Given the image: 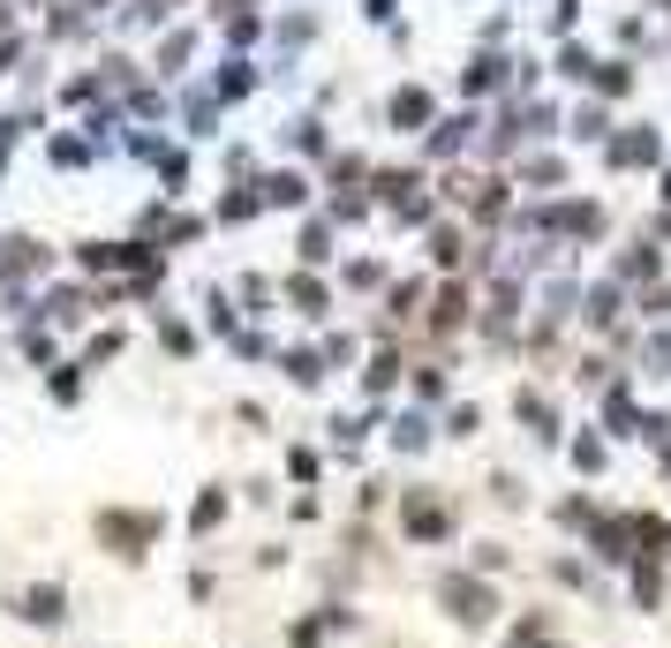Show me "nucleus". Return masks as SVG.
Returning <instances> with one entry per match:
<instances>
[{
	"mask_svg": "<svg viewBox=\"0 0 671 648\" xmlns=\"http://www.w3.org/2000/svg\"><path fill=\"white\" fill-rule=\"evenodd\" d=\"M91 528H99V543H106V558H121V566H144L167 520H159V513H137V505H106V513H99Z\"/></svg>",
	"mask_w": 671,
	"mask_h": 648,
	"instance_id": "obj_2",
	"label": "nucleus"
},
{
	"mask_svg": "<svg viewBox=\"0 0 671 648\" xmlns=\"http://www.w3.org/2000/svg\"><path fill=\"white\" fill-rule=\"evenodd\" d=\"M535 641H551V611H520L505 626V648H535Z\"/></svg>",
	"mask_w": 671,
	"mask_h": 648,
	"instance_id": "obj_9",
	"label": "nucleus"
},
{
	"mask_svg": "<svg viewBox=\"0 0 671 648\" xmlns=\"http://www.w3.org/2000/svg\"><path fill=\"white\" fill-rule=\"evenodd\" d=\"M392 445H400V453H423V445H430V423H423V415H400Z\"/></svg>",
	"mask_w": 671,
	"mask_h": 648,
	"instance_id": "obj_14",
	"label": "nucleus"
},
{
	"mask_svg": "<svg viewBox=\"0 0 671 648\" xmlns=\"http://www.w3.org/2000/svg\"><path fill=\"white\" fill-rule=\"evenodd\" d=\"M596 513H604L596 497H566V505H558V528H581V535H589V528H596Z\"/></svg>",
	"mask_w": 671,
	"mask_h": 648,
	"instance_id": "obj_13",
	"label": "nucleus"
},
{
	"mask_svg": "<svg viewBox=\"0 0 671 648\" xmlns=\"http://www.w3.org/2000/svg\"><path fill=\"white\" fill-rule=\"evenodd\" d=\"M347 626H354V611H347V604H318L310 619H295V626H287V648H325L333 634H347Z\"/></svg>",
	"mask_w": 671,
	"mask_h": 648,
	"instance_id": "obj_6",
	"label": "nucleus"
},
{
	"mask_svg": "<svg viewBox=\"0 0 671 648\" xmlns=\"http://www.w3.org/2000/svg\"><path fill=\"white\" fill-rule=\"evenodd\" d=\"M505 566H513V550H505V543H476V550H468V573H483V581H499Z\"/></svg>",
	"mask_w": 671,
	"mask_h": 648,
	"instance_id": "obj_10",
	"label": "nucleus"
},
{
	"mask_svg": "<svg viewBox=\"0 0 671 648\" xmlns=\"http://www.w3.org/2000/svg\"><path fill=\"white\" fill-rule=\"evenodd\" d=\"M551 581H558V588H581V596H596V573H589L581 558H551Z\"/></svg>",
	"mask_w": 671,
	"mask_h": 648,
	"instance_id": "obj_12",
	"label": "nucleus"
},
{
	"mask_svg": "<svg viewBox=\"0 0 671 648\" xmlns=\"http://www.w3.org/2000/svg\"><path fill=\"white\" fill-rule=\"evenodd\" d=\"M589 558H604V566H634V558H642V513H596V528H589Z\"/></svg>",
	"mask_w": 671,
	"mask_h": 648,
	"instance_id": "obj_3",
	"label": "nucleus"
},
{
	"mask_svg": "<svg viewBox=\"0 0 671 648\" xmlns=\"http://www.w3.org/2000/svg\"><path fill=\"white\" fill-rule=\"evenodd\" d=\"M430 604H438L453 626H468V634L499 626V588H491L483 573H468V566H446V573L430 581Z\"/></svg>",
	"mask_w": 671,
	"mask_h": 648,
	"instance_id": "obj_1",
	"label": "nucleus"
},
{
	"mask_svg": "<svg viewBox=\"0 0 671 648\" xmlns=\"http://www.w3.org/2000/svg\"><path fill=\"white\" fill-rule=\"evenodd\" d=\"M8 611H15L23 626H68V588H61V581H23V588L8 596Z\"/></svg>",
	"mask_w": 671,
	"mask_h": 648,
	"instance_id": "obj_5",
	"label": "nucleus"
},
{
	"mask_svg": "<svg viewBox=\"0 0 671 648\" xmlns=\"http://www.w3.org/2000/svg\"><path fill=\"white\" fill-rule=\"evenodd\" d=\"M642 558H657V566L671 558V520H657V513H642Z\"/></svg>",
	"mask_w": 671,
	"mask_h": 648,
	"instance_id": "obj_11",
	"label": "nucleus"
},
{
	"mask_svg": "<svg viewBox=\"0 0 671 648\" xmlns=\"http://www.w3.org/2000/svg\"><path fill=\"white\" fill-rule=\"evenodd\" d=\"M400 528H408V543H446L453 535V505L438 490H408L400 497Z\"/></svg>",
	"mask_w": 671,
	"mask_h": 648,
	"instance_id": "obj_4",
	"label": "nucleus"
},
{
	"mask_svg": "<svg viewBox=\"0 0 671 648\" xmlns=\"http://www.w3.org/2000/svg\"><path fill=\"white\" fill-rule=\"evenodd\" d=\"M573 468H581V476H604V438H581V445H573Z\"/></svg>",
	"mask_w": 671,
	"mask_h": 648,
	"instance_id": "obj_15",
	"label": "nucleus"
},
{
	"mask_svg": "<svg viewBox=\"0 0 671 648\" xmlns=\"http://www.w3.org/2000/svg\"><path fill=\"white\" fill-rule=\"evenodd\" d=\"M627 573H634V581H627L634 611H657V604H664V566H657V558H634Z\"/></svg>",
	"mask_w": 671,
	"mask_h": 648,
	"instance_id": "obj_8",
	"label": "nucleus"
},
{
	"mask_svg": "<svg viewBox=\"0 0 671 648\" xmlns=\"http://www.w3.org/2000/svg\"><path fill=\"white\" fill-rule=\"evenodd\" d=\"M535 648H566V641H535Z\"/></svg>",
	"mask_w": 671,
	"mask_h": 648,
	"instance_id": "obj_17",
	"label": "nucleus"
},
{
	"mask_svg": "<svg viewBox=\"0 0 671 648\" xmlns=\"http://www.w3.org/2000/svg\"><path fill=\"white\" fill-rule=\"evenodd\" d=\"M227 505H234V490H227V483H204V497L189 505V535H219Z\"/></svg>",
	"mask_w": 671,
	"mask_h": 648,
	"instance_id": "obj_7",
	"label": "nucleus"
},
{
	"mask_svg": "<svg viewBox=\"0 0 671 648\" xmlns=\"http://www.w3.org/2000/svg\"><path fill=\"white\" fill-rule=\"evenodd\" d=\"M476 430H483V407H453V430L446 438H476Z\"/></svg>",
	"mask_w": 671,
	"mask_h": 648,
	"instance_id": "obj_16",
	"label": "nucleus"
}]
</instances>
